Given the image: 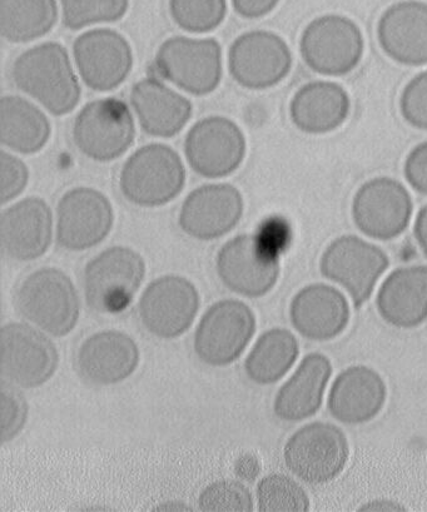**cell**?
<instances>
[{"instance_id": "cell-10", "label": "cell", "mask_w": 427, "mask_h": 512, "mask_svg": "<svg viewBox=\"0 0 427 512\" xmlns=\"http://www.w3.org/2000/svg\"><path fill=\"white\" fill-rule=\"evenodd\" d=\"M256 332V316L245 302L222 300L198 323L195 351L203 364L227 366L247 349Z\"/></svg>"}, {"instance_id": "cell-29", "label": "cell", "mask_w": 427, "mask_h": 512, "mask_svg": "<svg viewBox=\"0 0 427 512\" xmlns=\"http://www.w3.org/2000/svg\"><path fill=\"white\" fill-rule=\"evenodd\" d=\"M52 127L46 113L28 99L4 96L0 101V139L12 152L34 154L51 138Z\"/></svg>"}, {"instance_id": "cell-21", "label": "cell", "mask_w": 427, "mask_h": 512, "mask_svg": "<svg viewBox=\"0 0 427 512\" xmlns=\"http://www.w3.org/2000/svg\"><path fill=\"white\" fill-rule=\"evenodd\" d=\"M52 237L51 207L42 198H24L3 211L0 241L9 258L21 262L37 260L46 255Z\"/></svg>"}, {"instance_id": "cell-1", "label": "cell", "mask_w": 427, "mask_h": 512, "mask_svg": "<svg viewBox=\"0 0 427 512\" xmlns=\"http://www.w3.org/2000/svg\"><path fill=\"white\" fill-rule=\"evenodd\" d=\"M17 87L54 116H66L78 106L81 86L67 49L47 42L28 49L13 66Z\"/></svg>"}, {"instance_id": "cell-5", "label": "cell", "mask_w": 427, "mask_h": 512, "mask_svg": "<svg viewBox=\"0 0 427 512\" xmlns=\"http://www.w3.org/2000/svg\"><path fill=\"white\" fill-rule=\"evenodd\" d=\"M345 432L329 422H311L292 435L283 449L287 469L309 485L336 479L349 461Z\"/></svg>"}, {"instance_id": "cell-6", "label": "cell", "mask_w": 427, "mask_h": 512, "mask_svg": "<svg viewBox=\"0 0 427 512\" xmlns=\"http://www.w3.org/2000/svg\"><path fill=\"white\" fill-rule=\"evenodd\" d=\"M146 276V262L124 246L107 248L88 263L84 291L88 305L101 313H117L136 296Z\"/></svg>"}, {"instance_id": "cell-31", "label": "cell", "mask_w": 427, "mask_h": 512, "mask_svg": "<svg viewBox=\"0 0 427 512\" xmlns=\"http://www.w3.org/2000/svg\"><path fill=\"white\" fill-rule=\"evenodd\" d=\"M57 0H0V32L12 43L46 36L58 21Z\"/></svg>"}, {"instance_id": "cell-9", "label": "cell", "mask_w": 427, "mask_h": 512, "mask_svg": "<svg viewBox=\"0 0 427 512\" xmlns=\"http://www.w3.org/2000/svg\"><path fill=\"white\" fill-rule=\"evenodd\" d=\"M389 266V256L381 247L354 235L337 237L320 262L322 276L344 287L357 308L369 300Z\"/></svg>"}, {"instance_id": "cell-22", "label": "cell", "mask_w": 427, "mask_h": 512, "mask_svg": "<svg viewBox=\"0 0 427 512\" xmlns=\"http://www.w3.org/2000/svg\"><path fill=\"white\" fill-rule=\"evenodd\" d=\"M141 360L136 341L127 333L107 330L94 333L79 347L76 365L89 384L117 385L134 374Z\"/></svg>"}, {"instance_id": "cell-33", "label": "cell", "mask_w": 427, "mask_h": 512, "mask_svg": "<svg viewBox=\"0 0 427 512\" xmlns=\"http://www.w3.org/2000/svg\"><path fill=\"white\" fill-rule=\"evenodd\" d=\"M64 26L72 31L94 24L121 21L126 16L129 0H59Z\"/></svg>"}, {"instance_id": "cell-35", "label": "cell", "mask_w": 427, "mask_h": 512, "mask_svg": "<svg viewBox=\"0 0 427 512\" xmlns=\"http://www.w3.org/2000/svg\"><path fill=\"white\" fill-rule=\"evenodd\" d=\"M200 509L206 512H250L253 499L250 490L241 482L222 480L213 482L201 492Z\"/></svg>"}, {"instance_id": "cell-15", "label": "cell", "mask_w": 427, "mask_h": 512, "mask_svg": "<svg viewBox=\"0 0 427 512\" xmlns=\"http://www.w3.org/2000/svg\"><path fill=\"white\" fill-rule=\"evenodd\" d=\"M247 141L242 129L230 118H203L188 132L185 153L193 171L206 178H222L240 168Z\"/></svg>"}, {"instance_id": "cell-36", "label": "cell", "mask_w": 427, "mask_h": 512, "mask_svg": "<svg viewBox=\"0 0 427 512\" xmlns=\"http://www.w3.org/2000/svg\"><path fill=\"white\" fill-rule=\"evenodd\" d=\"M29 406L26 396L16 385L6 380L2 382V442H12L21 434L27 424Z\"/></svg>"}, {"instance_id": "cell-42", "label": "cell", "mask_w": 427, "mask_h": 512, "mask_svg": "<svg viewBox=\"0 0 427 512\" xmlns=\"http://www.w3.org/2000/svg\"><path fill=\"white\" fill-rule=\"evenodd\" d=\"M414 235L422 253L427 258V205L422 207L419 213H417Z\"/></svg>"}, {"instance_id": "cell-38", "label": "cell", "mask_w": 427, "mask_h": 512, "mask_svg": "<svg viewBox=\"0 0 427 512\" xmlns=\"http://www.w3.org/2000/svg\"><path fill=\"white\" fill-rule=\"evenodd\" d=\"M29 182L27 164L11 152L0 153V200L6 206L26 190Z\"/></svg>"}, {"instance_id": "cell-2", "label": "cell", "mask_w": 427, "mask_h": 512, "mask_svg": "<svg viewBox=\"0 0 427 512\" xmlns=\"http://www.w3.org/2000/svg\"><path fill=\"white\" fill-rule=\"evenodd\" d=\"M14 303L26 320L54 337L69 335L81 315L76 286L56 267L31 273L18 287Z\"/></svg>"}, {"instance_id": "cell-23", "label": "cell", "mask_w": 427, "mask_h": 512, "mask_svg": "<svg viewBox=\"0 0 427 512\" xmlns=\"http://www.w3.org/2000/svg\"><path fill=\"white\" fill-rule=\"evenodd\" d=\"M387 387L379 372L367 366H351L336 377L327 407L336 421L362 425L384 409Z\"/></svg>"}, {"instance_id": "cell-26", "label": "cell", "mask_w": 427, "mask_h": 512, "mask_svg": "<svg viewBox=\"0 0 427 512\" xmlns=\"http://www.w3.org/2000/svg\"><path fill=\"white\" fill-rule=\"evenodd\" d=\"M131 101L143 131L153 137L176 136L192 117V103L156 78L134 84Z\"/></svg>"}, {"instance_id": "cell-3", "label": "cell", "mask_w": 427, "mask_h": 512, "mask_svg": "<svg viewBox=\"0 0 427 512\" xmlns=\"http://www.w3.org/2000/svg\"><path fill=\"white\" fill-rule=\"evenodd\" d=\"M186 185V168L175 149L153 143L137 149L119 178L123 196L133 205L155 208L175 200Z\"/></svg>"}, {"instance_id": "cell-13", "label": "cell", "mask_w": 427, "mask_h": 512, "mask_svg": "<svg viewBox=\"0 0 427 512\" xmlns=\"http://www.w3.org/2000/svg\"><path fill=\"white\" fill-rule=\"evenodd\" d=\"M217 272L223 285L238 295L257 298L276 286L281 266L278 252L258 235L232 238L218 252Z\"/></svg>"}, {"instance_id": "cell-43", "label": "cell", "mask_w": 427, "mask_h": 512, "mask_svg": "<svg viewBox=\"0 0 427 512\" xmlns=\"http://www.w3.org/2000/svg\"><path fill=\"white\" fill-rule=\"evenodd\" d=\"M156 510H162V511H182V510H185V511H188V510H192V509H190V507H188V506L181 505V504H167V505H162L160 507H157Z\"/></svg>"}, {"instance_id": "cell-27", "label": "cell", "mask_w": 427, "mask_h": 512, "mask_svg": "<svg viewBox=\"0 0 427 512\" xmlns=\"http://www.w3.org/2000/svg\"><path fill=\"white\" fill-rule=\"evenodd\" d=\"M384 321L399 328H414L427 318V266L397 268L382 283L376 297Z\"/></svg>"}, {"instance_id": "cell-11", "label": "cell", "mask_w": 427, "mask_h": 512, "mask_svg": "<svg viewBox=\"0 0 427 512\" xmlns=\"http://www.w3.org/2000/svg\"><path fill=\"white\" fill-rule=\"evenodd\" d=\"M352 220L357 230L377 241H390L409 227L414 203L406 187L395 178H371L356 191Z\"/></svg>"}, {"instance_id": "cell-8", "label": "cell", "mask_w": 427, "mask_h": 512, "mask_svg": "<svg viewBox=\"0 0 427 512\" xmlns=\"http://www.w3.org/2000/svg\"><path fill=\"white\" fill-rule=\"evenodd\" d=\"M156 66L182 91L207 96L221 83L222 49L215 38L172 37L158 49Z\"/></svg>"}, {"instance_id": "cell-16", "label": "cell", "mask_w": 427, "mask_h": 512, "mask_svg": "<svg viewBox=\"0 0 427 512\" xmlns=\"http://www.w3.org/2000/svg\"><path fill=\"white\" fill-rule=\"evenodd\" d=\"M114 223L112 202L101 191L76 187L57 206V240L68 251H86L106 240Z\"/></svg>"}, {"instance_id": "cell-17", "label": "cell", "mask_w": 427, "mask_h": 512, "mask_svg": "<svg viewBox=\"0 0 427 512\" xmlns=\"http://www.w3.org/2000/svg\"><path fill=\"white\" fill-rule=\"evenodd\" d=\"M138 310L143 325L152 335L171 340L192 326L200 310V293L185 277L163 276L148 285Z\"/></svg>"}, {"instance_id": "cell-28", "label": "cell", "mask_w": 427, "mask_h": 512, "mask_svg": "<svg viewBox=\"0 0 427 512\" xmlns=\"http://www.w3.org/2000/svg\"><path fill=\"white\" fill-rule=\"evenodd\" d=\"M332 375L329 357L310 354L301 361L289 381L278 390L273 410L281 420L310 419L320 410Z\"/></svg>"}, {"instance_id": "cell-20", "label": "cell", "mask_w": 427, "mask_h": 512, "mask_svg": "<svg viewBox=\"0 0 427 512\" xmlns=\"http://www.w3.org/2000/svg\"><path fill=\"white\" fill-rule=\"evenodd\" d=\"M377 41L386 56L401 66H426L427 3L401 0L392 4L377 23Z\"/></svg>"}, {"instance_id": "cell-32", "label": "cell", "mask_w": 427, "mask_h": 512, "mask_svg": "<svg viewBox=\"0 0 427 512\" xmlns=\"http://www.w3.org/2000/svg\"><path fill=\"white\" fill-rule=\"evenodd\" d=\"M258 510L262 512H307L310 497L304 487L291 477L271 474L257 486Z\"/></svg>"}, {"instance_id": "cell-41", "label": "cell", "mask_w": 427, "mask_h": 512, "mask_svg": "<svg viewBox=\"0 0 427 512\" xmlns=\"http://www.w3.org/2000/svg\"><path fill=\"white\" fill-rule=\"evenodd\" d=\"M360 512H401L407 511L404 505L399 504L394 500H371L367 504L359 507Z\"/></svg>"}, {"instance_id": "cell-40", "label": "cell", "mask_w": 427, "mask_h": 512, "mask_svg": "<svg viewBox=\"0 0 427 512\" xmlns=\"http://www.w3.org/2000/svg\"><path fill=\"white\" fill-rule=\"evenodd\" d=\"M231 2L238 16L258 19L275 11L281 0H231Z\"/></svg>"}, {"instance_id": "cell-39", "label": "cell", "mask_w": 427, "mask_h": 512, "mask_svg": "<svg viewBox=\"0 0 427 512\" xmlns=\"http://www.w3.org/2000/svg\"><path fill=\"white\" fill-rule=\"evenodd\" d=\"M404 175L412 190L427 196V141L417 144L407 154Z\"/></svg>"}, {"instance_id": "cell-14", "label": "cell", "mask_w": 427, "mask_h": 512, "mask_svg": "<svg viewBox=\"0 0 427 512\" xmlns=\"http://www.w3.org/2000/svg\"><path fill=\"white\" fill-rule=\"evenodd\" d=\"M289 44L277 33L251 31L238 37L228 53V68L243 88L261 91L280 84L292 68Z\"/></svg>"}, {"instance_id": "cell-12", "label": "cell", "mask_w": 427, "mask_h": 512, "mask_svg": "<svg viewBox=\"0 0 427 512\" xmlns=\"http://www.w3.org/2000/svg\"><path fill=\"white\" fill-rule=\"evenodd\" d=\"M3 380L22 389L47 384L58 369L59 355L51 338L26 323L12 322L0 331Z\"/></svg>"}, {"instance_id": "cell-4", "label": "cell", "mask_w": 427, "mask_h": 512, "mask_svg": "<svg viewBox=\"0 0 427 512\" xmlns=\"http://www.w3.org/2000/svg\"><path fill=\"white\" fill-rule=\"evenodd\" d=\"M300 52L311 71L326 77L346 76L364 58V34L351 18L325 14L307 24Z\"/></svg>"}, {"instance_id": "cell-19", "label": "cell", "mask_w": 427, "mask_h": 512, "mask_svg": "<svg viewBox=\"0 0 427 512\" xmlns=\"http://www.w3.org/2000/svg\"><path fill=\"white\" fill-rule=\"evenodd\" d=\"M245 210L240 190L227 183L198 187L183 202L178 223L186 235L216 240L238 225Z\"/></svg>"}, {"instance_id": "cell-7", "label": "cell", "mask_w": 427, "mask_h": 512, "mask_svg": "<svg viewBox=\"0 0 427 512\" xmlns=\"http://www.w3.org/2000/svg\"><path fill=\"white\" fill-rule=\"evenodd\" d=\"M136 138L131 109L122 99H96L78 113L73 139L84 156L97 162H111L123 156Z\"/></svg>"}, {"instance_id": "cell-30", "label": "cell", "mask_w": 427, "mask_h": 512, "mask_svg": "<svg viewBox=\"0 0 427 512\" xmlns=\"http://www.w3.org/2000/svg\"><path fill=\"white\" fill-rule=\"evenodd\" d=\"M299 355L300 345L294 333L286 328H271L258 338L247 356L248 379L257 385L276 384L292 369Z\"/></svg>"}, {"instance_id": "cell-34", "label": "cell", "mask_w": 427, "mask_h": 512, "mask_svg": "<svg viewBox=\"0 0 427 512\" xmlns=\"http://www.w3.org/2000/svg\"><path fill=\"white\" fill-rule=\"evenodd\" d=\"M170 13L183 31L208 33L225 21L227 0H170Z\"/></svg>"}, {"instance_id": "cell-24", "label": "cell", "mask_w": 427, "mask_h": 512, "mask_svg": "<svg viewBox=\"0 0 427 512\" xmlns=\"http://www.w3.org/2000/svg\"><path fill=\"white\" fill-rule=\"evenodd\" d=\"M292 326L311 341H330L346 330L350 305L344 293L326 283H314L297 292L290 306Z\"/></svg>"}, {"instance_id": "cell-37", "label": "cell", "mask_w": 427, "mask_h": 512, "mask_svg": "<svg viewBox=\"0 0 427 512\" xmlns=\"http://www.w3.org/2000/svg\"><path fill=\"white\" fill-rule=\"evenodd\" d=\"M400 112L409 126L427 131V69L406 84L400 97Z\"/></svg>"}, {"instance_id": "cell-25", "label": "cell", "mask_w": 427, "mask_h": 512, "mask_svg": "<svg viewBox=\"0 0 427 512\" xmlns=\"http://www.w3.org/2000/svg\"><path fill=\"white\" fill-rule=\"evenodd\" d=\"M350 111L349 93L332 81L306 83L290 103L292 123L301 132L312 136L331 133L344 126Z\"/></svg>"}, {"instance_id": "cell-18", "label": "cell", "mask_w": 427, "mask_h": 512, "mask_svg": "<svg viewBox=\"0 0 427 512\" xmlns=\"http://www.w3.org/2000/svg\"><path fill=\"white\" fill-rule=\"evenodd\" d=\"M74 61L83 82L93 91L109 92L126 81L133 52L126 38L113 29H92L74 42Z\"/></svg>"}]
</instances>
